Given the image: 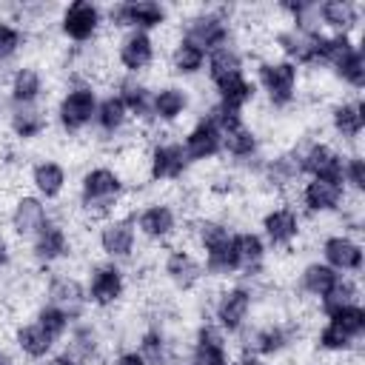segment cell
<instances>
[{
    "label": "cell",
    "mask_w": 365,
    "mask_h": 365,
    "mask_svg": "<svg viewBox=\"0 0 365 365\" xmlns=\"http://www.w3.org/2000/svg\"><path fill=\"white\" fill-rule=\"evenodd\" d=\"M123 194V177L108 168V165H97V168H88L83 174V182H80V202L88 214L94 217H103L108 211H114L117 200Z\"/></svg>",
    "instance_id": "obj_1"
},
{
    "label": "cell",
    "mask_w": 365,
    "mask_h": 365,
    "mask_svg": "<svg viewBox=\"0 0 365 365\" xmlns=\"http://www.w3.org/2000/svg\"><path fill=\"white\" fill-rule=\"evenodd\" d=\"M108 20L117 29L128 26L131 31H151L168 20V9L154 0H128V3H114L108 9Z\"/></svg>",
    "instance_id": "obj_2"
},
{
    "label": "cell",
    "mask_w": 365,
    "mask_h": 365,
    "mask_svg": "<svg viewBox=\"0 0 365 365\" xmlns=\"http://www.w3.org/2000/svg\"><path fill=\"white\" fill-rule=\"evenodd\" d=\"M97 103L100 100H97V94H94L91 86H74V88H68L60 97V103H57V120H60L63 131H68V134L83 131L94 120Z\"/></svg>",
    "instance_id": "obj_3"
},
{
    "label": "cell",
    "mask_w": 365,
    "mask_h": 365,
    "mask_svg": "<svg viewBox=\"0 0 365 365\" xmlns=\"http://www.w3.org/2000/svg\"><path fill=\"white\" fill-rule=\"evenodd\" d=\"M100 26H103V9L91 0H74L60 14V31H63V37H68L74 43L94 40Z\"/></svg>",
    "instance_id": "obj_4"
},
{
    "label": "cell",
    "mask_w": 365,
    "mask_h": 365,
    "mask_svg": "<svg viewBox=\"0 0 365 365\" xmlns=\"http://www.w3.org/2000/svg\"><path fill=\"white\" fill-rule=\"evenodd\" d=\"M182 37L191 40L194 46H200L208 54L214 48L228 46L231 26H228V17L220 14V11H197L194 17L185 20V34Z\"/></svg>",
    "instance_id": "obj_5"
},
{
    "label": "cell",
    "mask_w": 365,
    "mask_h": 365,
    "mask_svg": "<svg viewBox=\"0 0 365 365\" xmlns=\"http://www.w3.org/2000/svg\"><path fill=\"white\" fill-rule=\"evenodd\" d=\"M257 77H259V86H262V91L268 94V100L274 106H288L294 100L297 77H299L294 63H288V60H265V63H259Z\"/></svg>",
    "instance_id": "obj_6"
},
{
    "label": "cell",
    "mask_w": 365,
    "mask_h": 365,
    "mask_svg": "<svg viewBox=\"0 0 365 365\" xmlns=\"http://www.w3.org/2000/svg\"><path fill=\"white\" fill-rule=\"evenodd\" d=\"M277 43L285 54L288 63L294 66H314L319 63V48H322V34L319 31H308V29H285L277 34Z\"/></svg>",
    "instance_id": "obj_7"
},
{
    "label": "cell",
    "mask_w": 365,
    "mask_h": 365,
    "mask_svg": "<svg viewBox=\"0 0 365 365\" xmlns=\"http://www.w3.org/2000/svg\"><path fill=\"white\" fill-rule=\"evenodd\" d=\"M185 168H188V157L182 151V143H157L148 154V177L154 182L180 180Z\"/></svg>",
    "instance_id": "obj_8"
},
{
    "label": "cell",
    "mask_w": 365,
    "mask_h": 365,
    "mask_svg": "<svg viewBox=\"0 0 365 365\" xmlns=\"http://www.w3.org/2000/svg\"><path fill=\"white\" fill-rule=\"evenodd\" d=\"M248 311H251V291L242 288V285L222 291L217 305H214V317H217L220 328L228 331V334H234V331H240L245 325Z\"/></svg>",
    "instance_id": "obj_9"
},
{
    "label": "cell",
    "mask_w": 365,
    "mask_h": 365,
    "mask_svg": "<svg viewBox=\"0 0 365 365\" xmlns=\"http://www.w3.org/2000/svg\"><path fill=\"white\" fill-rule=\"evenodd\" d=\"M222 148V131L208 120L202 117L182 140V151L188 157V163H202V160H211L214 154H220Z\"/></svg>",
    "instance_id": "obj_10"
},
{
    "label": "cell",
    "mask_w": 365,
    "mask_h": 365,
    "mask_svg": "<svg viewBox=\"0 0 365 365\" xmlns=\"http://www.w3.org/2000/svg\"><path fill=\"white\" fill-rule=\"evenodd\" d=\"M125 291V277L117 265L106 262V265H97L91 271V279H88V299L100 308H108L114 305Z\"/></svg>",
    "instance_id": "obj_11"
},
{
    "label": "cell",
    "mask_w": 365,
    "mask_h": 365,
    "mask_svg": "<svg viewBox=\"0 0 365 365\" xmlns=\"http://www.w3.org/2000/svg\"><path fill=\"white\" fill-rule=\"evenodd\" d=\"M117 60L128 74H137V71L148 68L154 63V40H151V34L148 31H128L120 40Z\"/></svg>",
    "instance_id": "obj_12"
},
{
    "label": "cell",
    "mask_w": 365,
    "mask_h": 365,
    "mask_svg": "<svg viewBox=\"0 0 365 365\" xmlns=\"http://www.w3.org/2000/svg\"><path fill=\"white\" fill-rule=\"evenodd\" d=\"M345 197V185L339 180H325V177H311L302 188V202L308 211L314 214H325V211H334L339 208Z\"/></svg>",
    "instance_id": "obj_13"
},
{
    "label": "cell",
    "mask_w": 365,
    "mask_h": 365,
    "mask_svg": "<svg viewBox=\"0 0 365 365\" xmlns=\"http://www.w3.org/2000/svg\"><path fill=\"white\" fill-rule=\"evenodd\" d=\"M322 257H325V265L334 268L336 274L339 271H359L362 268V245L354 242L345 234L328 237L322 242Z\"/></svg>",
    "instance_id": "obj_14"
},
{
    "label": "cell",
    "mask_w": 365,
    "mask_h": 365,
    "mask_svg": "<svg viewBox=\"0 0 365 365\" xmlns=\"http://www.w3.org/2000/svg\"><path fill=\"white\" fill-rule=\"evenodd\" d=\"M297 160H299V171H305L311 177H325V180H339L342 182V157L331 145L317 143Z\"/></svg>",
    "instance_id": "obj_15"
},
{
    "label": "cell",
    "mask_w": 365,
    "mask_h": 365,
    "mask_svg": "<svg viewBox=\"0 0 365 365\" xmlns=\"http://www.w3.org/2000/svg\"><path fill=\"white\" fill-rule=\"evenodd\" d=\"M31 254L40 265H48V262H57L68 254V237H66V228L57 225V222H46L34 237H31Z\"/></svg>",
    "instance_id": "obj_16"
},
{
    "label": "cell",
    "mask_w": 365,
    "mask_h": 365,
    "mask_svg": "<svg viewBox=\"0 0 365 365\" xmlns=\"http://www.w3.org/2000/svg\"><path fill=\"white\" fill-rule=\"evenodd\" d=\"M134 242H137V231L131 220H111L100 228V248L111 259H125L134 251Z\"/></svg>",
    "instance_id": "obj_17"
},
{
    "label": "cell",
    "mask_w": 365,
    "mask_h": 365,
    "mask_svg": "<svg viewBox=\"0 0 365 365\" xmlns=\"http://www.w3.org/2000/svg\"><path fill=\"white\" fill-rule=\"evenodd\" d=\"M262 231L271 245H291L299 237V217L294 208H285V205L271 208L262 217Z\"/></svg>",
    "instance_id": "obj_18"
},
{
    "label": "cell",
    "mask_w": 365,
    "mask_h": 365,
    "mask_svg": "<svg viewBox=\"0 0 365 365\" xmlns=\"http://www.w3.org/2000/svg\"><path fill=\"white\" fill-rule=\"evenodd\" d=\"M191 365H228V348L222 334L214 325H202L194 339Z\"/></svg>",
    "instance_id": "obj_19"
},
{
    "label": "cell",
    "mask_w": 365,
    "mask_h": 365,
    "mask_svg": "<svg viewBox=\"0 0 365 365\" xmlns=\"http://www.w3.org/2000/svg\"><path fill=\"white\" fill-rule=\"evenodd\" d=\"M48 222L46 205L37 197H20L11 208V228L17 237H34Z\"/></svg>",
    "instance_id": "obj_20"
},
{
    "label": "cell",
    "mask_w": 365,
    "mask_h": 365,
    "mask_svg": "<svg viewBox=\"0 0 365 365\" xmlns=\"http://www.w3.org/2000/svg\"><path fill=\"white\" fill-rule=\"evenodd\" d=\"M137 228H140L148 240H165V237H171L174 228H177V214H174V208L165 205V202H151V205H145V208L140 211Z\"/></svg>",
    "instance_id": "obj_21"
},
{
    "label": "cell",
    "mask_w": 365,
    "mask_h": 365,
    "mask_svg": "<svg viewBox=\"0 0 365 365\" xmlns=\"http://www.w3.org/2000/svg\"><path fill=\"white\" fill-rule=\"evenodd\" d=\"M188 108V91L180 86H163L151 94V114L160 123H174Z\"/></svg>",
    "instance_id": "obj_22"
},
{
    "label": "cell",
    "mask_w": 365,
    "mask_h": 365,
    "mask_svg": "<svg viewBox=\"0 0 365 365\" xmlns=\"http://www.w3.org/2000/svg\"><path fill=\"white\" fill-rule=\"evenodd\" d=\"M165 274H168V279L177 285V288H194L200 279H202V265L185 251V248H174V251H168V257H165Z\"/></svg>",
    "instance_id": "obj_23"
},
{
    "label": "cell",
    "mask_w": 365,
    "mask_h": 365,
    "mask_svg": "<svg viewBox=\"0 0 365 365\" xmlns=\"http://www.w3.org/2000/svg\"><path fill=\"white\" fill-rule=\"evenodd\" d=\"M43 94V74L34 66H20L11 74L9 83V97L14 106H34Z\"/></svg>",
    "instance_id": "obj_24"
},
{
    "label": "cell",
    "mask_w": 365,
    "mask_h": 365,
    "mask_svg": "<svg viewBox=\"0 0 365 365\" xmlns=\"http://www.w3.org/2000/svg\"><path fill=\"white\" fill-rule=\"evenodd\" d=\"M317 14L336 34H348L359 20V6L351 0H325V3H317Z\"/></svg>",
    "instance_id": "obj_25"
},
{
    "label": "cell",
    "mask_w": 365,
    "mask_h": 365,
    "mask_svg": "<svg viewBox=\"0 0 365 365\" xmlns=\"http://www.w3.org/2000/svg\"><path fill=\"white\" fill-rule=\"evenodd\" d=\"M83 302H86V291H83V285H80L77 279H71V277H57V279L48 285V305L66 311L68 317H77L80 308H83Z\"/></svg>",
    "instance_id": "obj_26"
},
{
    "label": "cell",
    "mask_w": 365,
    "mask_h": 365,
    "mask_svg": "<svg viewBox=\"0 0 365 365\" xmlns=\"http://www.w3.org/2000/svg\"><path fill=\"white\" fill-rule=\"evenodd\" d=\"M331 125H334V131H336L342 140H356V137L362 134V128H365V106H362L359 100L334 106V111H331Z\"/></svg>",
    "instance_id": "obj_27"
},
{
    "label": "cell",
    "mask_w": 365,
    "mask_h": 365,
    "mask_svg": "<svg viewBox=\"0 0 365 365\" xmlns=\"http://www.w3.org/2000/svg\"><path fill=\"white\" fill-rule=\"evenodd\" d=\"M31 182H34V188L43 200H54L66 188V168L54 160H40L31 168Z\"/></svg>",
    "instance_id": "obj_28"
},
{
    "label": "cell",
    "mask_w": 365,
    "mask_h": 365,
    "mask_svg": "<svg viewBox=\"0 0 365 365\" xmlns=\"http://www.w3.org/2000/svg\"><path fill=\"white\" fill-rule=\"evenodd\" d=\"M117 97L123 100L128 114H134L140 120H154V114H151V88L145 83H140L137 77H125L120 83Z\"/></svg>",
    "instance_id": "obj_29"
},
{
    "label": "cell",
    "mask_w": 365,
    "mask_h": 365,
    "mask_svg": "<svg viewBox=\"0 0 365 365\" xmlns=\"http://www.w3.org/2000/svg\"><path fill=\"white\" fill-rule=\"evenodd\" d=\"M14 342H17V348H20L26 356H31V359H43V356L54 348L57 339H54L40 322H29V325H20V328H17Z\"/></svg>",
    "instance_id": "obj_30"
},
{
    "label": "cell",
    "mask_w": 365,
    "mask_h": 365,
    "mask_svg": "<svg viewBox=\"0 0 365 365\" xmlns=\"http://www.w3.org/2000/svg\"><path fill=\"white\" fill-rule=\"evenodd\" d=\"M205 63H208V77H211L214 86H220L228 77L242 74V57H240V51L234 46H222V48L208 51Z\"/></svg>",
    "instance_id": "obj_31"
},
{
    "label": "cell",
    "mask_w": 365,
    "mask_h": 365,
    "mask_svg": "<svg viewBox=\"0 0 365 365\" xmlns=\"http://www.w3.org/2000/svg\"><path fill=\"white\" fill-rule=\"evenodd\" d=\"M217 94H220V103H217V106H222V108L240 114V111L254 100V83H251L245 74H237V77L222 80V83L217 86Z\"/></svg>",
    "instance_id": "obj_32"
},
{
    "label": "cell",
    "mask_w": 365,
    "mask_h": 365,
    "mask_svg": "<svg viewBox=\"0 0 365 365\" xmlns=\"http://www.w3.org/2000/svg\"><path fill=\"white\" fill-rule=\"evenodd\" d=\"M231 245H234V257H237V268L240 271H251L262 262L265 257V242L259 234L254 231H240V234H231Z\"/></svg>",
    "instance_id": "obj_33"
},
{
    "label": "cell",
    "mask_w": 365,
    "mask_h": 365,
    "mask_svg": "<svg viewBox=\"0 0 365 365\" xmlns=\"http://www.w3.org/2000/svg\"><path fill=\"white\" fill-rule=\"evenodd\" d=\"M202 66H205V51H202L200 46H194L191 40L182 37V40L174 46V51H171V68H174V74L191 77V74H197Z\"/></svg>",
    "instance_id": "obj_34"
},
{
    "label": "cell",
    "mask_w": 365,
    "mask_h": 365,
    "mask_svg": "<svg viewBox=\"0 0 365 365\" xmlns=\"http://www.w3.org/2000/svg\"><path fill=\"white\" fill-rule=\"evenodd\" d=\"M125 120H128V111H125V106H123V100H120L117 94H108L106 100L97 103L94 123H97V128H100L103 134L120 131V128L125 125Z\"/></svg>",
    "instance_id": "obj_35"
},
{
    "label": "cell",
    "mask_w": 365,
    "mask_h": 365,
    "mask_svg": "<svg viewBox=\"0 0 365 365\" xmlns=\"http://www.w3.org/2000/svg\"><path fill=\"white\" fill-rule=\"evenodd\" d=\"M336 279H339V274H336L334 268H328L325 262H311V265H305V271L299 274L302 291L311 294V297H319V299L334 288Z\"/></svg>",
    "instance_id": "obj_36"
},
{
    "label": "cell",
    "mask_w": 365,
    "mask_h": 365,
    "mask_svg": "<svg viewBox=\"0 0 365 365\" xmlns=\"http://www.w3.org/2000/svg\"><path fill=\"white\" fill-rule=\"evenodd\" d=\"M11 131L20 140H34L46 131V114L34 106H17V111L11 114Z\"/></svg>",
    "instance_id": "obj_37"
},
{
    "label": "cell",
    "mask_w": 365,
    "mask_h": 365,
    "mask_svg": "<svg viewBox=\"0 0 365 365\" xmlns=\"http://www.w3.org/2000/svg\"><path fill=\"white\" fill-rule=\"evenodd\" d=\"M202 271H208L211 277H231V274L240 271V268H237V257H234L231 237L222 240V242L214 245V248H205V268H202Z\"/></svg>",
    "instance_id": "obj_38"
},
{
    "label": "cell",
    "mask_w": 365,
    "mask_h": 365,
    "mask_svg": "<svg viewBox=\"0 0 365 365\" xmlns=\"http://www.w3.org/2000/svg\"><path fill=\"white\" fill-rule=\"evenodd\" d=\"M222 148L231 154V157H251L254 151H257V134L245 125V123H240V125H234V128H228V131H222Z\"/></svg>",
    "instance_id": "obj_39"
},
{
    "label": "cell",
    "mask_w": 365,
    "mask_h": 365,
    "mask_svg": "<svg viewBox=\"0 0 365 365\" xmlns=\"http://www.w3.org/2000/svg\"><path fill=\"white\" fill-rule=\"evenodd\" d=\"M291 342V331L285 325H265L251 336V348L257 354H279Z\"/></svg>",
    "instance_id": "obj_40"
},
{
    "label": "cell",
    "mask_w": 365,
    "mask_h": 365,
    "mask_svg": "<svg viewBox=\"0 0 365 365\" xmlns=\"http://www.w3.org/2000/svg\"><path fill=\"white\" fill-rule=\"evenodd\" d=\"M356 302V285L351 282V279H345V277H339L336 282H334V288L319 299V305H322V311L331 317L334 311H339V308H345V305H354Z\"/></svg>",
    "instance_id": "obj_41"
},
{
    "label": "cell",
    "mask_w": 365,
    "mask_h": 365,
    "mask_svg": "<svg viewBox=\"0 0 365 365\" xmlns=\"http://www.w3.org/2000/svg\"><path fill=\"white\" fill-rule=\"evenodd\" d=\"M145 365H168V342L163 331H145L140 336V351H137Z\"/></svg>",
    "instance_id": "obj_42"
},
{
    "label": "cell",
    "mask_w": 365,
    "mask_h": 365,
    "mask_svg": "<svg viewBox=\"0 0 365 365\" xmlns=\"http://www.w3.org/2000/svg\"><path fill=\"white\" fill-rule=\"evenodd\" d=\"M331 322H336L348 336H354V339H359L362 336V331H365V311L354 302V305H345V308H339V311H334L331 317H328Z\"/></svg>",
    "instance_id": "obj_43"
},
{
    "label": "cell",
    "mask_w": 365,
    "mask_h": 365,
    "mask_svg": "<svg viewBox=\"0 0 365 365\" xmlns=\"http://www.w3.org/2000/svg\"><path fill=\"white\" fill-rule=\"evenodd\" d=\"M336 74H339L351 88H362V86H365V57H362V48H354V51L336 66Z\"/></svg>",
    "instance_id": "obj_44"
},
{
    "label": "cell",
    "mask_w": 365,
    "mask_h": 365,
    "mask_svg": "<svg viewBox=\"0 0 365 365\" xmlns=\"http://www.w3.org/2000/svg\"><path fill=\"white\" fill-rule=\"evenodd\" d=\"M351 342H354V336H348V334H345L336 322H331V319L322 325V331H319V336H317V345H319L322 351H334V354L348 351Z\"/></svg>",
    "instance_id": "obj_45"
},
{
    "label": "cell",
    "mask_w": 365,
    "mask_h": 365,
    "mask_svg": "<svg viewBox=\"0 0 365 365\" xmlns=\"http://www.w3.org/2000/svg\"><path fill=\"white\" fill-rule=\"evenodd\" d=\"M37 322L54 336V339H60L66 331H68V322H71V317L66 314V311H60V308H54V305H43L40 311H37Z\"/></svg>",
    "instance_id": "obj_46"
},
{
    "label": "cell",
    "mask_w": 365,
    "mask_h": 365,
    "mask_svg": "<svg viewBox=\"0 0 365 365\" xmlns=\"http://www.w3.org/2000/svg\"><path fill=\"white\" fill-rule=\"evenodd\" d=\"M23 43H26V34L17 26H11L9 20H0V63L14 57Z\"/></svg>",
    "instance_id": "obj_47"
},
{
    "label": "cell",
    "mask_w": 365,
    "mask_h": 365,
    "mask_svg": "<svg viewBox=\"0 0 365 365\" xmlns=\"http://www.w3.org/2000/svg\"><path fill=\"white\" fill-rule=\"evenodd\" d=\"M297 174H299V160H294V157H277L268 163V177L274 185H285Z\"/></svg>",
    "instance_id": "obj_48"
},
{
    "label": "cell",
    "mask_w": 365,
    "mask_h": 365,
    "mask_svg": "<svg viewBox=\"0 0 365 365\" xmlns=\"http://www.w3.org/2000/svg\"><path fill=\"white\" fill-rule=\"evenodd\" d=\"M342 180H345V182H351L356 191H362V188H365V160H362L359 154H354V157L342 160Z\"/></svg>",
    "instance_id": "obj_49"
},
{
    "label": "cell",
    "mask_w": 365,
    "mask_h": 365,
    "mask_svg": "<svg viewBox=\"0 0 365 365\" xmlns=\"http://www.w3.org/2000/svg\"><path fill=\"white\" fill-rule=\"evenodd\" d=\"M114 365H145V359H143L137 351H123V354L114 359Z\"/></svg>",
    "instance_id": "obj_50"
},
{
    "label": "cell",
    "mask_w": 365,
    "mask_h": 365,
    "mask_svg": "<svg viewBox=\"0 0 365 365\" xmlns=\"http://www.w3.org/2000/svg\"><path fill=\"white\" fill-rule=\"evenodd\" d=\"M48 365H83L77 356H71V354H63V356H57V359H51Z\"/></svg>",
    "instance_id": "obj_51"
},
{
    "label": "cell",
    "mask_w": 365,
    "mask_h": 365,
    "mask_svg": "<svg viewBox=\"0 0 365 365\" xmlns=\"http://www.w3.org/2000/svg\"><path fill=\"white\" fill-rule=\"evenodd\" d=\"M9 262V245L0 240V265H6Z\"/></svg>",
    "instance_id": "obj_52"
},
{
    "label": "cell",
    "mask_w": 365,
    "mask_h": 365,
    "mask_svg": "<svg viewBox=\"0 0 365 365\" xmlns=\"http://www.w3.org/2000/svg\"><path fill=\"white\" fill-rule=\"evenodd\" d=\"M0 365H14V362H11V356H9L6 351H0Z\"/></svg>",
    "instance_id": "obj_53"
},
{
    "label": "cell",
    "mask_w": 365,
    "mask_h": 365,
    "mask_svg": "<svg viewBox=\"0 0 365 365\" xmlns=\"http://www.w3.org/2000/svg\"><path fill=\"white\" fill-rule=\"evenodd\" d=\"M237 365H262V362H259V359H254V356H251V359H240V362H237Z\"/></svg>",
    "instance_id": "obj_54"
}]
</instances>
